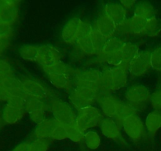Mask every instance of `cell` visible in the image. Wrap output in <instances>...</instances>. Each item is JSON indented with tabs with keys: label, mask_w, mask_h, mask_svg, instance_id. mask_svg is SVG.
Here are the masks:
<instances>
[{
	"label": "cell",
	"mask_w": 161,
	"mask_h": 151,
	"mask_svg": "<svg viewBox=\"0 0 161 151\" xmlns=\"http://www.w3.org/2000/svg\"><path fill=\"white\" fill-rule=\"evenodd\" d=\"M49 109L53 116V120L69 126L75 122L76 114L73 109L59 98H53L49 101Z\"/></svg>",
	"instance_id": "1"
},
{
	"label": "cell",
	"mask_w": 161,
	"mask_h": 151,
	"mask_svg": "<svg viewBox=\"0 0 161 151\" xmlns=\"http://www.w3.org/2000/svg\"><path fill=\"white\" fill-rule=\"evenodd\" d=\"M103 120V114L100 109L94 105L86 107L78 110L75 119V124L84 132L91 128L100 125Z\"/></svg>",
	"instance_id": "2"
},
{
	"label": "cell",
	"mask_w": 161,
	"mask_h": 151,
	"mask_svg": "<svg viewBox=\"0 0 161 151\" xmlns=\"http://www.w3.org/2000/svg\"><path fill=\"white\" fill-rule=\"evenodd\" d=\"M151 94L147 87L143 85H134L126 92L127 103L135 111L141 112L146 108L149 103Z\"/></svg>",
	"instance_id": "3"
},
{
	"label": "cell",
	"mask_w": 161,
	"mask_h": 151,
	"mask_svg": "<svg viewBox=\"0 0 161 151\" xmlns=\"http://www.w3.org/2000/svg\"><path fill=\"white\" fill-rule=\"evenodd\" d=\"M25 109L26 113L29 114L31 120L36 124H39L47 119L46 116L49 106L43 99L27 96L25 98Z\"/></svg>",
	"instance_id": "4"
},
{
	"label": "cell",
	"mask_w": 161,
	"mask_h": 151,
	"mask_svg": "<svg viewBox=\"0 0 161 151\" xmlns=\"http://www.w3.org/2000/svg\"><path fill=\"white\" fill-rule=\"evenodd\" d=\"M124 132L129 138L135 141H139L146 135V126L137 114L129 116L121 124Z\"/></svg>",
	"instance_id": "5"
},
{
	"label": "cell",
	"mask_w": 161,
	"mask_h": 151,
	"mask_svg": "<svg viewBox=\"0 0 161 151\" xmlns=\"http://www.w3.org/2000/svg\"><path fill=\"white\" fill-rule=\"evenodd\" d=\"M150 52L139 51L128 65L129 74L134 77L144 76L151 69Z\"/></svg>",
	"instance_id": "6"
},
{
	"label": "cell",
	"mask_w": 161,
	"mask_h": 151,
	"mask_svg": "<svg viewBox=\"0 0 161 151\" xmlns=\"http://www.w3.org/2000/svg\"><path fill=\"white\" fill-rule=\"evenodd\" d=\"M20 2L0 0V22L13 25L19 16Z\"/></svg>",
	"instance_id": "7"
},
{
	"label": "cell",
	"mask_w": 161,
	"mask_h": 151,
	"mask_svg": "<svg viewBox=\"0 0 161 151\" xmlns=\"http://www.w3.org/2000/svg\"><path fill=\"white\" fill-rule=\"evenodd\" d=\"M93 25L85 21H82L79 37L76 41L77 47L83 53L87 55L96 54L91 37V31Z\"/></svg>",
	"instance_id": "8"
},
{
	"label": "cell",
	"mask_w": 161,
	"mask_h": 151,
	"mask_svg": "<svg viewBox=\"0 0 161 151\" xmlns=\"http://www.w3.org/2000/svg\"><path fill=\"white\" fill-rule=\"evenodd\" d=\"M22 85H23V91L27 96L30 97L38 98L43 99H51V94L50 91L48 88L36 80L26 79L22 80Z\"/></svg>",
	"instance_id": "9"
},
{
	"label": "cell",
	"mask_w": 161,
	"mask_h": 151,
	"mask_svg": "<svg viewBox=\"0 0 161 151\" xmlns=\"http://www.w3.org/2000/svg\"><path fill=\"white\" fill-rule=\"evenodd\" d=\"M98 101L102 114L105 117L115 119L120 105V101L112 94H101Z\"/></svg>",
	"instance_id": "10"
},
{
	"label": "cell",
	"mask_w": 161,
	"mask_h": 151,
	"mask_svg": "<svg viewBox=\"0 0 161 151\" xmlns=\"http://www.w3.org/2000/svg\"><path fill=\"white\" fill-rule=\"evenodd\" d=\"M61 61V53L58 49L52 46H41L36 62L42 67L51 65Z\"/></svg>",
	"instance_id": "11"
},
{
	"label": "cell",
	"mask_w": 161,
	"mask_h": 151,
	"mask_svg": "<svg viewBox=\"0 0 161 151\" xmlns=\"http://www.w3.org/2000/svg\"><path fill=\"white\" fill-rule=\"evenodd\" d=\"M93 27L107 39L115 37L117 32V25L104 13L97 17Z\"/></svg>",
	"instance_id": "12"
},
{
	"label": "cell",
	"mask_w": 161,
	"mask_h": 151,
	"mask_svg": "<svg viewBox=\"0 0 161 151\" xmlns=\"http://www.w3.org/2000/svg\"><path fill=\"white\" fill-rule=\"evenodd\" d=\"M83 20L75 17L72 18L64 25L61 32V39L63 42L69 45L76 43L80 31V27Z\"/></svg>",
	"instance_id": "13"
},
{
	"label": "cell",
	"mask_w": 161,
	"mask_h": 151,
	"mask_svg": "<svg viewBox=\"0 0 161 151\" xmlns=\"http://www.w3.org/2000/svg\"><path fill=\"white\" fill-rule=\"evenodd\" d=\"M25 113V107L6 102L2 113V120L6 124H14L20 120Z\"/></svg>",
	"instance_id": "14"
},
{
	"label": "cell",
	"mask_w": 161,
	"mask_h": 151,
	"mask_svg": "<svg viewBox=\"0 0 161 151\" xmlns=\"http://www.w3.org/2000/svg\"><path fill=\"white\" fill-rule=\"evenodd\" d=\"M101 75L102 72L97 69H89L80 72L75 77V86L99 87Z\"/></svg>",
	"instance_id": "15"
},
{
	"label": "cell",
	"mask_w": 161,
	"mask_h": 151,
	"mask_svg": "<svg viewBox=\"0 0 161 151\" xmlns=\"http://www.w3.org/2000/svg\"><path fill=\"white\" fill-rule=\"evenodd\" d=\"M99 126L102 133L107 138L113 140H117L120 138L121 125L115 119L108 117L103 118Z\"/></svg>",
	"instance_id": "16"
},
{
	"label": "cell",
	"mask_w": 161,
	"mask_h": 151,
	"mask_svg": "<svg viewBox=\"0 0 161 151\" xmlns=\"http://www.w3.org/2000/svg\"><path fill=\"white\" fill-rule=\"evenodd\" d=\"M127 11L123 7L120 3H109L104 7V14H106L117 25L127 19Z\"/></svg>",
	"instance_id": "17"
},
{
	"label": "cell",
	"mask_w": 161,
	"mask_h": 151,
	"mask_svg": "<svg viewBox=\"0 0 161 151\" xmlns=\"http://www.w3.org/2000/svg\"><path fill=\"white\" fill-rule=\"evenodd\" d=\"M43 69L44 72L48 75H67L69 76L75 78L76 77L77 74H75V72L73 69L66 64L63 61H60L54 64H51L49 66H45L42 67Z\"/></svg>",
	"instance_id": "18"
},
{
	"label": "cell",
	"mask_w": 161,
	"mask_h": 151,
	"mask_svg": "<svg viewBox=\"0 0 161 151\" xmlns=\"http://www.w3.org/2000/svg\"><path fill=\"white\" fill-rule=\"evenodd\" d=\"M145 126L149 135H155L161 127V111L153 110L150 112L146 116Z\"/></svg>",
	"instance_id": "19"
},
{
	"label": "cell",
	"mask_w": 161,
	"mask_h": 151,
	"mask_svg": "<svg viewBox=\"0 0 161 151\" xmlns=\"http://www.w3.org/2000/svg\"><path fill=\"white\" fill-rule=\"evenodd\" d=\"M116 89L119 90L127 85L128 80V67L125 65L110 68Z\"/></svg>",
	"instance_id": "20"
},
{
	"label": "cell",
	"mask_w": 161,
	"mask_h": 151,
	"mask_svg": "<svg viewBox=\"0 0 161 151\" xmlns=\"http://www.w3.org/2000/svg\"><path fill=\"white\" fill-rule=\"evenodd\" d=\"M99 89L101 94H112L117 91L115 85L114 80L110 69H105L102 72L100 82H99Z\"/></svg>",
	"instance_id": "21"
},
{
	"label": "cell",
	"mask_w": 161,
	"mask_h": 151,
	"mask_svg": "<svg viewBox=\"0 0 161 151\" xmlns=\"http://www.w3.org/2000/svg\"><path fill=\"white\" fill-rule=\"evenodd\" d=\"M49 80L54 87L58 90L67 91L75 85L72 77L67 75H48Z\"/></svg>",
	"instance_id": "22"
},
{
	"label": "cell",
	"mask_w": 161,
	"mask_h": 151,
	"mask_svg": "<svg viewBox=\"0 0 161 151\" xmlns=\"http://www.w3.org/2000/svg\"><path fill=\"white\" fill-rule=\"evenodd\" d=\"M69 98L72 105L77 110H80L82 109L86 108V107L91 106V105H93V104L94 103V102H93L91 99H89L86 96L83 95V94L79 92L75 88H73L70 92Z\"/></svg>",
	"instance_id": "23"
},
{
	"label": "cell",
	"mask_w": 161,
	"mask_h": 151,
	"mask_svg": "<svg viewBox=\"0 0 161 151\" xmlns=\"http://www.w3.org/2000/svg\"><path fill=\"white\" fill-rule=\"evenodd\" d=\"M134 15L149 20L156 17V9L151 3L147 2L138 3L134 9Z\"/></svg>",
	"instance_id": "24"
},
{
	"label": "cell",
	"mask_w": 161,
	"mask_h": 151,
	"mask_svg": "<svg viewBox=\"0 0 161 151\" xmlns=\"http://www.w3.org/2000/svg\"><path fill=\"white\" fill-rule=\"evenodd\" d=\"M54 121V120L46 119L42 122L37 124V127H36L34 131L35 138H44V139L50 138Z\"/></svg>",
	"instance_id": "25"
},
{
	"label": "cell",
	"mask_w": 161,
	"mask_h": 151,
	"mask_svg": "<svg viewBox=\"0 0 161 151\" xmlns=\"http://www.w3.org/2000/svg\"><path fill=\"white\" fill-rule=\"evenodd\" d=\"M148 20L134 15L129 19V27H130V35L135 36H145Z\"/></svg>",
	"instance_id": "26"
},
{
	"label": "cell",
	"mask_w": 161,
	"mask_h": 151,
	"mask_svg": "<svg viewBox=\"0 0 161 151\" xmlns=\"http://www.w3.org/2000/svg\"><path fill=\"white\" fill-rule=\"evenodd\" d=\"M121 53H122L124 65L128 67L130 61L139 53V50L136 44L130 42H125L121 49Z\"/></svg>",
	"instance_id": "27"
},
{
	"label": "cell",
	"mask_w": 161,
	"mask_h": 151,
	"mask_svg": "<svg viewBox=\"0 0 161 151\" xmlns=\"http://www.w3.org/2000/svg\"><path fill=\"white\" fill-rule=\"evenodd\" d=\"M124 42H124L122 39H119V38H111L107 40L102 51L97 55H108L119 51L122 49Z\"/></svg>",
	"instance_id": "28"
},
{
	"label": "cell",
	"mask_w": 161,
	"mask_h": 151,
	"mask_svg": "<svg viewBox=\"0 0 161 151\" xmlns=\"http://www.w3.org/2000/svg\"><path fill=\"white\" fill-rule=\"evenodd\" d=\"M41 46L25 45L20 49V54L23 59L30 61H36L39 54Z\"/></svg>",
	"instance_id": "29"
},
{
	"label": "cell",
	"mask_w": 161,
	"mask_h": 151,
	"mask_svg": "<svg viewBox=\"0 0 161 151\" xmlns=\"http://www.w3.org/2000/svg\"><path fill=\"white\" fill-rule=\"evenodd\" d=\"M91 37L93 46H94V48L95 50L96 55L99 54L103 50L108 39L105 36H102L98 31H97L94 27H92V29L91 31Z\"/></svg>",
	"instance_id": "30"
},
{
	"label": "cell",
	"mask_w": 161,
	"mask_h": 151,
	"mask_svg": "<svg viewBox=\"0 0 161 151\" xmlns=\"http://www.w3.org/2000/svg\"><path fill=\"white\" fill-rule=\"evenodd\" d=\"M135 114H137V112L130 105H129L127 102L124 103V102H121L119 107V109H118L117 114H116V117H115V120L121 125L122 123L127 118Z\"/></svg>",
	"instance_id": "31"
},
{
	"label": "cell",
	"mask_w": 161,
	"mask_h": 151,
	"mask_svg": "<svg viewBox=\"0 0 161 151\" xmlns=\"http://www.w3.org/2000/svg\"><path fill=\"white\" fill-rule=\"evenodd\" d=\"M83 142L87 148L91 149H96L101 145L100 135L94 131H87L84 134Z\"/></svg>",
	"instance_id": "32"
},
{
	"label": "cell",
	"mask_w": 161,
	"mask_h": 151,
	"mask_svg": "<svg viewBox=\"0 0 161 151\" xmlns=\"http://www.w3.org/2000/svg\"><path fill=\"white\" fill-rule=\"evenodd\" d=\"M50 138L55 140H64L68 138L67 126L55 120L53 129H52Z\"/></svg>",
	"instance_id": "33"
},
{
	"label": "cell",
	"mask_w": 161,
	"mask_h": 151,
	"mask_svg": "<svg viewBox=\"0 0 161 151\" xmlns=\"http://www.w3.org/2000/svg\"><path fill=\"white\" fill-rule=\"evenodd\" d=\"M68 138L72 140L74 143H82L83 142L85 132L82 131L75 123L67 126Z\"/></svg>",
	"instance_id": "34"
},
{
	"label": "cell",
	"mask_w": 161,
	"mask_h": 151,
	"mask_svg": "<svg viewBox=\"0 0 161 151\" xmlns=\"http://www.w3.org/2000/svg\"><path fill=\"white\" fill-rule=\"evenodd\" d=\"M161 32V25L157 17L148 20L145 36L149 37H157Z\"/></svg>",
	"instance_id": "35"
},
{
	"label": "cell",
	"mask_w": 161,
	"mask_h": 151,
	"mask_svg": "<svg viewBox=\"0 0 161 151\" xmlns=\"http://www.w3.org/2000/svg\"><path fill=\"white\" fill-rule=\"evenodd\" d=\"M151 68L157 72H161V47H157L150 53Z\"/></svg>",
	"instance_id": "36"
},
{
	"label": "cell",
	"mask_w": 161,
	"mask_h": 151,
	"mask_svg": "<svg viewBox=\"0 0 161 151\" xmlns=\"http://www.w3.org/2000/svg\"><path fill=\"white\" fill-rule=\"evenodd\" d=\"M50 146L48 139L36 138L31 143V151H47Z\"/></svg>",
	"instance_id": "37"
},
{
	"label": "cell",
	"mask_w": 161,
	"mask_h": 151,
	"mask_svg": "<svg viewBox=\"0 0 161 151\" xmlns=\"http://www.w3.org/2000/svg\"><path fill=\"white\" fill-rule=\"evenodd\" d=\"M149 103L154 110L161 111V89L157 90L151 94Z\"/></svg>",
	"instance_id": "38"
},
{
	"label": "cell",
	"mask_w": 161,
	"mask_h": 151,
	"mask_svg": "<svg viewBox=\"0 0 161 151\" xmlns=\"http://www.w3.org/2000/svg\"><path fill=\"white\" fill-rule=\"evenodd\" d=\"M13 32V25L0 22V38H11Z\"/></svg>",
	"instance_id": "39"
},
{
	"label": "cell",
	"mask_w": 161,
	"mask_h": 151,
	"mask_svg": "<svg viewBox=\"0 0 161 151\" xmlns=\"http://www.w3.org/2000/svg\"><path fill=\"white\" fill-rule=\"evenodd\" d=\"M11 38H0V58L10 46Z\"/></svg>",
	"instance_id": "40"
},
{
	"label": "cell",
	"mask_w": 161,
	"mask_h": 151,
	"mask_svg": "<svg viewBox=\"0 0 161 151\" xmlns=\"http://www.w3.org/2000/svg\"><path fill=\"white\" fill-rule=\"evenodd\" d=\"M9 98H10L9 91L6 87L0 85V102H7Z\"/></svg>",
	"instance_id": "41"
},
{
	"label": "cell",
	"mask_w": 161,
	"mask_h": 151,
	"mask_svg": "<svg viewBox=\"0 0 161 151\" xmlns=\"http://www.w3.org/2000/svg\"><path fill=\"white\" fill-rule=\"evenodd\" d=\"M119 3L122 5V6L126 10L128 11L130 9H133V8L135 9V6L138 3V2L135 1V0H124V1H121Z\"/></svg>",
	"instance_id": "42"
},
{
	"label": "cell",
	"mask_w": 161,
	"mask_h": 151,
	"mask_svg": "<svg viewBox=\"0 0 161 151\" xmlns=\"http://www.w3.org/2000/svg\"><path fill=\"white\" fill-rule=\"evenodd\" d=\"M13 151H31V143H20L17 146H16Z\"/></svg>",
	"instance_id": "43"
},
{
	"label": "cell",
	"mask_w": 161,
	"mask_h": 151,
	"mask_svg": "<svg viewBox=\"0 0 161 151\" xmlns=\"http://www.w3.org/2000/svg\"><path fill=\"white\" fill-rule=\"evenodd\" d=\"M1 127H2V124H1V121H0V131H1Z\"/></svg>",
	"instance_id": "44"
}]
</instances>
